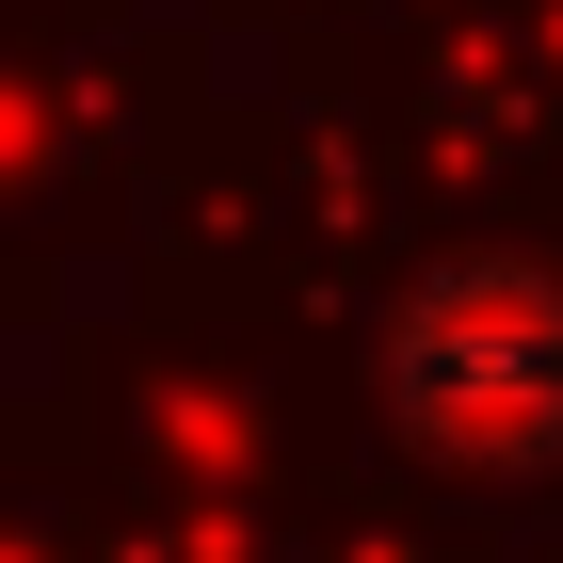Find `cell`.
Instances as JSON below:
<instances>
[{
	"label": "cell",
	"instance_id": "6da1fadb",
	"mask_svg": "<svg viewBox=\"0 0 563 563\" xmlns=\"http://www.w3.org/2000/svg\"><path fill=\"white\" fill-rule=\"evenodd\" d=\"M387 402L451 467L563 451V290L548 274H451V290H419L402 339H387Z\"/></svg>",
	"mask_w": 563,
	"mask_h": 563
}]
</instances>
